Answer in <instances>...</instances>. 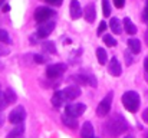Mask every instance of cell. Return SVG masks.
Here are the masks:
<instances>
[{
    "instance_id": "obj_29",
    "label": "cell",
    "mask_w": 148,
    "mask_h": 138,
    "mask_svg": "<svg viewBox=\"0 0 148 138\" xmlns=\"http://www.w3.org/2000/svg\"><path fill=\"white\" fill-rule=\"evenodd\" d=\"M35 62H36V63H46L48 59H46L43 55H35Z\"/></svg>"
},
{
    "instance_id": "obj_26",
    "label": "cell",
    "mask_w": 148,
    "mask_h": 138,
    "mask_svg": "<svg viewBox=\"0 0 148 138\" xmlns=\"http://www.w3.org/2000/svg\"><path fill=\"white\" fill-rule=\"evenodd\" d=\"M7 105H10V104H9V101L6 98V93L3 91H0V111H4L7 108Z\"/></svg>"
},
{
    "instance_id": "obj_34",
    "label": "cell",
    "mask_w": 148,
    "mask_h": 138,
    "mask_svg": "<svg viewBox=\"0 0 148 138\" xmlns=\"http://www.w3.org/2000/svg\"><path fill=\"white\" fill-rule=\"evenodd\" d=\"M143 121L148 124V108H145L144 111H143Z\"/></svg>"
},
{
    "instance_id": "obj_35",
    "label": "cell",
    "mask_w": 148,
    "mask_h": 138,
    "mask_svg": "<svg viewBox=\"0 0 148 138\" xmlns=\"http://www.w3.org/2000/svg\"><path fill=\"white\" fill-rule=\"evenodd\" d=\"M144 69H145V73H148V56L144 59Z\"/></svg>"
},
{
    "instance_id": "obj_42",
    "label": "cell",
    "mask_w": 148,
    "mask_h": 138,
    "mask_svg": "<svg viewBox=\"0 0 148 138\" xmlns=\"http://www.w3.org/2000/svg\"><path fill=\"white\" fill-rule=\"evenodd\" d=\"M0 1H1V3H3V1H4V0H0Z\"/></svg>"
},
{
    "instance_id": "obj_32",
    "label": "cell",
    "mask_w": 148,
    "mask_h": 138,
    "mask_svg": "<svg viewBox=\"0 0 148 138\" xmlns=\"http://www.w3.org/2000/svg\"><path fill=\"white\" fill-rule=\"evenodd\" d=\"M46 3H49L50 6H60L63 3V0H45Z\"/></svg>"
},
{
    "instance_id": "obj_11",
    "label": "cell",
    "mask_w": 148,
    "mask_h": 138,
    "mask_svg": "<svg viewBox=\"0 0 148 138\" xmlns=\"http://www.w3.org/2000/svg\"><path fill=\"white\" fill-rule=\"evenodd\" d=\"M69 13H71V17H72L73 20L79 19V17L84 14L82 7H81V4H79L78 0H71V4H69Z\"/></svg>"
},
{
    "instance_id": "obj_4",
    "label": "cell",
    "mask_w": 148,
    "mask_h": 138,
    "mask_svg": "<svg viewBox=\"0 0 148 138\" xmlns=\"http://www.w3.org/2000/svg\"><path fill=\"white\" fill-rule=\"evenodd\" d=\"M112 98H114V93L109 92L101 102H99L98 108H97V115L98 117H106L111 111V106H112Z\"/></svg>"
},
{
    "instance_id": "obj_9",
    "label": "cell",
    "mask_w": 148,
    "mask_h": 138,
    "mask_svg": "<svg viewBox=\"0 0 148 138\" xmlns=\"http://www.w3.org/2000/svg\"><path fill=\"white\" fill-rule=\"evenodd\" d=\"M108 72H109V75H112V76H115V78L121 76V73H122V66H121L118 58H111V60H109V63H108Z\"/></svg>"
},
{
    "instance_id": "obj_8",
    "label": "cell",
    "mask_w": 148,
    "mask_h": 138,
    "mask_svg": "<svg viewBox=\"0 0 148 138\" xmlns=\"http://www.w3.org/2000/svg\"><path fill=\"white\" fill-rule=\"evenodd\" d=\"M53 29H55V22L53 20H46V22L40 23L39 27H38V30H36V38L38 39L48 38L50 33L53 32Z\"/></svg>"
},
{
    "instance_id": "obj_3",
    "label": "cell",
    "mask_w": 148,
    "mask_h": 138,
    "mask_svg": "<svg viewBox=\"0 0 148 138\" xmlns=\"http://www.w3.org/2000/svg\"><path fill=\"white\" fill-rule=\"evenodd\" d=\"M66 68L65 63H52L46 68V76L49 79H58L66 72Z\"/></svg>"
},
{
    "instance_id": "obj_6",
    "label": "cell",
    "mask_w": 148,
    "mask_h": 138,
    "mask_svg": "<svg viewBox=\"0 0 148 138\" xmlns=\"http://www.w3.org/2000/svg\"><path fill=\"white\" fill-rule=\"evenodd\" d=\"M85 111H86V105L82 104V102L68 104L66 108H65V114H68V115H71V117H75V118H79Z\"/></svg>"
},
{
    "instance_id": "obj_41",
    "label": "cell",
    "mask_w": 148,
    "mask_h": 138,
    "mask_svg": "<svg viewBox=\"0 0 148 138\" xmlns=\"http://www.w3.org/2000/svg\"><path fill=\"white\" fill-rule=\"evenodd\" d=\"M145 138H148V134H147V135H145Z\"/></svg>"
},
{
    "instance_id": "obj_17",
    "label": "cell",
    "mask_w": 148,
    "mask_h": 138,
    "mask_svg": "<svg viewBox=\"0 0 148 138\" xmlns=\"http://www.w3.org/2000/svg\"><path fill=\"white\" fill-rule=\"evenodd\" d=\"M128 49L134 53V55H138L141 52V42L137 39V38H130L128 39Z\"/></svg>"
},
{
    "instance_id": "obj_40",
    "label": "cell",
    "mask_w": 148,
    "mask_h": 138,
    "mask_svg": "<svg viewBox=\"0 0 148 138\" xmlns=\"http://www.w3.org/2000/svg\"><path fill=\"white\" fill-rule=\"evenodd\" d=\"M145 79H147V82H148V73H145Z\"/></svg>"
},
{
    "instance_id": "obj_22",
    "label": "cell",
    "mask_w": 148,
    "mask_h": 138,
    "mask_svg": "<svg viewBox=\"0 0 148 138\" xmlns=\"http://www.w3.org/2000/svg\"><path fill=\"white\" fill-rule=\"evenodd\" d=\"M111 12H112L111 1L109 0H102V13H103V16L105 17H109L111 16Z\"/></svg>"
},
{
    "instance_id": "obj_16",
    "label": "cell",
    "mask_w": 148,
    "mask_h": 138,
    "mask_svg": "<svg viewBox=\"0 0 148 138\" xmlns=\"http://www.w3.org/2000/svg\"><path fill=\"white\" fill-rule=\"evenodd\" d=\"M62 122H63L68 128H72V130H76V128H78V118L71 117V115H68V114L62 115Z\"/></svg>"
},
{
    "instance_id": "obj_2",
    "label": "cell",
    "mask_w": 148,
    "mask_h": 138,
    "mask_svg": "<svg viewBox=\"0 0 148 138\" xmlns=\"http://www.w3.org/2000/svg\"><path fill=\"white\" fill-rule=\"evenodd\" d=\"M140 104H141V99H140V95L138 92L135 91H127L122 95V105L127 111L135 114L138 109H140Z\"/></svg>"
},
{
    "instance_id": "obj_15",
    "label": "cell",
    "mask_w": 148,
    "mask_h": 138,
    "mask_svg": "<svg viewBox=\"0 0 148 138\" xmlns=\"http://www.w3.org/2000/svg\"><path fill=\"white\" fill-rule=\"evenodd\" d=\"M94 137V127L89 121L84 122L82 128H81V138H92Z\"/></svg>"
},
{
    "instance_id": "obj_10",
    "label": "cell",
    "mask_w": 148,
    "mask_h": 138,
    "mask_svg": "<svg viewBox=\"0 0 148 138\" xmlns=\"http://www.w3.org/2000/svg\"><path fill=\"white\" fill-rule=\"evenodd\" d=\"M84 17L88 23H94L97 19V7L94 3H88L84 9Z\"/></svg>"
},
{
    "instance_id": "obj_23",
    "label": "cell",
    "mask_w": 148,
    "mask_h": 138,
    "mask_svg": "<svg viewBox=\"0 0 148 138\" xmlns=\"http://www.w3.org/2000/svg\"><path fill=\"white\" fill-rule=\"evenodd\" d=\"M102 41H103V43L106 46H109V47H114V46H116V41L112 38V35H108V33H105L103 35V38H102Z\"/></svg>"
},
{
    "instance_id": "obj_30",
    "label": "cell",
    "mask_w": 148,
    "mask_h": 138,
    "mask_svg": "<svg viewBox=\"0 0 148 138\" xmlns=\"http://www.w3.org/2000/svg\"><path fill=\"white\" fill-rule=\"evenodd\" d=\"M143 20L148 23V0L145 1V7H144V12H143Z\"/></svg>"
},
{
    "instance_id": "obj_33",
    "label": "cell",
    "mask_w": 148,
    "mask_h": 138,
    "mask_svg": "<svg viewBox=\"0 0 148 138\" xmlns=\"http://www.w3.org/2000/svg\"><path fill=\"white\" fill-rule=\"evenodd\" d=\"M114 4L118 7V9H122L125 6V0H114Z\"/></svg>"
},
{
    "instance_id": "obj_37",
    "label": "cell",
    "mask_w": 148,
    "mask_h": 138,
    "mask_svg": "<svg viewBox=\"0 0 148 138\" xmlns=\"http://www.w3.org/2000/svg\"><path fill=\"white\" fill-rule=\"evenodd\" d=\"M9 10H10V6L9 4H4L3 6V12H9Z\"/></svg>"
},
{
    "instance_id": "obj_43",
    "label": "cell",
    "mask_w": 148,
    "mask_h": 138,
    "mask_svg": "<svg viewBox=\"0 0 148 138\" xmlns=\"http://www.w3.org/2000/svg\"><path fill=\"white\" fill-rule=\"evenodd\" d=\"M92 138H97V137H92Z\"/></svg>"
},
{
    "instance_id": "obj_36",
    "label": "cell",
    "mask_w": 148,
    "mask_h": 138,
    "mask_svg": "<svg viewBox=\"0 0 148 138\" xmlns=\"http://www.w3.org/2000/svg\"><path fill=\"white\" fill-rule=\"evenodd\" d=\"M144 41H145V45L148 46V27H147V30H145V36H144Z\"/></svg>"
},
{
    "instance_id": "obj_24",
    "label": "cell",
    "mask_w": 148,
    "mask_h": 138,
    "mask_svg": "<svg viewBox=\"0 0 148 138\" xmlns=\"http://www.w3.org/2000/svg\"><path fill=\"white\" fill-rule=\"evenodd\" d=\"M6 98H7V101H9V104H13V102H16V99H17V95L14 93V91L12 89V88H7L6 91Z\"/></svg>"
},
{
    "instance_id": "obj_25",
    "label": "cell",
    "mask_w": 148,
    "mask_h": 138,
    "mask_svg": "<svg viewBox=\"0 0 148 138\" xmlns=\"http://www.w3.org/2000/svg\"><path fill=\"white\" fill-rule=\"evenodd\" d=\"M0 42H3L4 45H10L12 43V39H10L9 33L4 29H0Z\"/></svg>"
},
{
    "instance_id": "obj_13",
    "label": "cell",
    "mask_w": 148,
    "mask_h": 138,
    "mask_svg": "<svg viewBox=\"0 0 148 138\" xmlns=\"http://www.w3.org/2000/svg\"><path fill=\"white\" fill-rule=\"evenodd\" d=\"M109 27H111V30H112L114 35H121L122 30H124V23L118 17H112L109 20Z\"/></svg>"
},
{
    "instance_id": "obj_21",
    "label": "cell",
    "mask_w": 148,
    "mask_h": 138,
    "mask_svg": "<svg viewBox=\"0 0 148 138\" xmlns=\"http://www.w3.org/2000/svg\"><path fill=\"white\" fill-rule=\"evenodd\" d=\"M42 50L46 52V53H49V55H55V53H56L55 43H53L52 41H49V42H43V43H42Z\"/></svg>"
},
{
    "instance_id": "obj_18",
    "label": "cell",
    "mask_w": 148,
    "mask_h": 138,
    "mask_svg": "<svg viewBox=\"0 0 148 138\" xmlns=\"http://www.w3.org/2000/svg\"><path fill=\"white\" fill-rule=\"evenodd\" d=\"M23 134H25V127H23V124H19L7 134L6 138H23Z\"/></svg>"
},
{
    "instance_id": "obj_19",
    "label": "cell",
    "mask_w": 148,
    "mask_h": 138,
    "mask_svg": "<svg viewBox=\"0 0 148 138\" xmlns=\"http://www.w3.org/2000/svg\"><path fill=\"white\" fill-rule=\"evenodd\" d=\"M122 23H124V30H125L128 35H135V33H137V26L132 23V20H131L130 17H125V19L122 20Z\"/></svg>"
},
{
    "instance_id": "obj_28",
    "label": "cell",
    "mask_w": 148,
    "mask_h": 138,
    "mask_svg": "<svg viewBox=\"0 0 148 138\" xmlns=\"http://www.w3.org/2000/svg\"><path fill=\"white\" fill-rule=\"evenodd\" d=\"M10 53V49L7 47V46H4L3 42H0V56H6V55H9Z\"/></svg>"
},
{
    "instance_id": "obj_14",
    "label": "cell",
    "mask_w": 148,
    "mask_h": 138,
    "mask_svg": "<svg viewBox=\"0 0 148 138\" xmlns=\"http://www.w3.org/2000/svg\"><path fill=\"white\" fill-rule=\"evenodd\" d=\"M65 102H68V101H66V98H65L63 89H62V91H56L53 93V96H52V104H53L55 108H60Z\"/></svg>"
},
{
    "instance_id": "obj_38",
    "label": "cell",
    "mask_w": 148,
    "mask_h": 138,
    "mask_svg": "<svg viewBox=\"0 0 148 138\" xmlns=\"http://www.w3.org/2000/svg\"><path fill=\"white\" fill-rule=\"evenodd\" d=\"M3 121H4V119H3V117H1V115H0V125H1V124H3Z\"/></svg>"
},
{
    "instance_id": "obj_31",
    "label": "cell",
    "mask_w": 148,
    "mask_h": 138,
    "mask_svg": "<svg viewBox=\"0 0 148 138\" xmlns=\"http://www.w3.org/2000/svg\"><path fill=\"white\" fill-rule=\"evenodd\" d=\"M105 30H106V22H101V25H99L98 30H97V33H98V35H102V33H103Z\"/></svg>"
},
{
    "instance_id": "obj_27",
    "label": "cell",
    "mask_w": 148,
    "mask_h": 138,
    "mask_svg": "<svg viewBox=\"0 0 148 138\" xmlns=\"http://www.w3.org/2000/svg\"><path fill=\"white\" fill-rule=\"evenodd\" d=\"M125 63H127V66H130V65H132L134 63V53L128 49V50H125Z\"/></svg>"
},
{
    "instance_id": "obj_7",
    "label": "cell",
    "mask_w": 148,
    "mask_h": 138,
    "mask_svg": "<svg viewBox=\"0 0 148 138\" xmlns=\"http://www.w3.org/2000/svg\"><path fill=\"white\" fill-rule=\"evenodd\" d=\"M25 119H26V111H25L23 106H16L9 115V122L13 124V125L23 124Z\"/></svg>"
},
{
    "instance_id": "obj_20",
    "label": "cell",
    "mask_w": 148,
    "mask_h": 138,
    "mask_svg": "<svg viewBox=\"0 0 148 138\" xmlns=\"http://www.w3.org/2000/svg\"><path fill=\"white\" fill-rule=\"evenodd\" d=\"M97 58H98V62L101 65H105L106 60H108V53L103 47H98L97 49Z\"/></svg>"
},
{
    "instance_id": "obj_5",
    "label": "cell",
    "mask_w": 148,
    "mask_h": 138,
    "mask_svg": "<svg viewBox=\"0 0 148 138\" xmlns=\"http://www.w3.org/2000/svg\"><path fill=\"white\" fill-rule=\"evenodd\" d=\"M53 16H55V10H52L50 7H46V6H40L35 10V20L38 23H43L46 20H50Z\"/></svg>"
},
{
    "instance_id": "obj_39",
    "label": "cell",
    "mask_w": 148,
    "mask_h": 138,
    "mask_svg": "<svg viewBox=\"0 0 148 138\" xmlns=\"http://www.w3.org/2000/svg\"><path fill=\"white\" fill-rule=\"evenodd\" d=\"M125 138H134V135H131V134H130V135H127Z\"/></svg>"
},
{
    "instance_id": "obj_1",
    "label": "cell",
    "mask_w": 148,
    "mask_h": 138,
    "mask_svg": "<svg viewBox=\"0 0 148 138\" xmlns=\"http://www.w3.org/2000/svg\"><path fill=\"white\" fill-rule=\"evenodd\" d=\"M128 128H130V127H128L127 119H125L121 114L116 112V114L111 115V117L106 119V122L103 124L102 133L109 138H116V137H119V135H122L124 133H127Z\"/></svg>"
},
{
    "instance_id": "obj_12",
    "label": "cell",
    "mask_w": 148,
    "mask_h": 138,
    "mask_svg": "<svg viewBox=\"0 0 148 138\" xmlns=\"http://www.w3.org/2000/svg\"><path fill=\"white\" fill-rule=\"evenodd\" d=\"M63 93H65L66 101H73V99H76L81 95V89L76 85H69V87H66L63 89Z\"/></svg>"
}]
</instances>
